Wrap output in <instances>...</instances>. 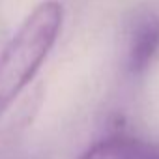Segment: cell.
<instances>
[{
  "mask_svg": "<svg viewBox=\"0 0 159 159\" xmlns=\"http://www.w3.org/2000/svg\"><path fill=\"white\" fill-rule=\"evenodd\" d=\"M159 56V13H144L137 19L129 49L127 67L133 75H142Z\"/></svg>",
  "mask_w": 159,
  "mask_h": 159,
  "instance_id": "cell-2",
  "label": "cell"
},
{
  "mask_svg": "<svg viewBox=\"0 0 159 159\" xmlns=\"http://www.w3.org/2000/svg\"><path fill=\"white\" fill-rule=\"evenodd\" d=\"M64 6L58 0L39 2L21 23L0 52V116L34 81L58 41Z\"/></svg>",
  "mask_w": 159,
  "mask_h": 159,
  "instance_id": "cell-1",
  "label": "cell"
},
{
  "mask_svg": "<svg viewBox=\"0 0 159 159\" xmlns=\"http://www.w3.org/2000/svg\"><path fill=\"white\" fill-rule=\"evenodd\" d=\"M79 159H159V150L140 139L114 135L92 144Z\"/></svg>",
  "mask_w": 159,
  "mask_h": 159,
  "instance_id": "cell-3",
  "label": "cell"
}]
</instances>
